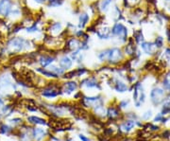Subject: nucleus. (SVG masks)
<instances>
[{
	"instance_id": "f257e3e1",
	"label": "nucleus",
	"mask_w": 170,
	"mask_h": 141,
	"mask_svg": "<svg viewBox=\"0 0 170 141\" xmlns=\"http://www.w3.org/2000/svg\"><path fill=\"white\" fill-rule=\"evenodd\" d=\"M97 57L100 62H108L110 64H117L123 60L124 55L119 47H111L101 50L98 53Z\"/></svg>"
},
{
	"instance_id": "f03ea898",
	"label": "nucleus",
	"mask_w": 170,
	"mask_h": 141,
	"mask_svg": "<svg viewBox=\"0 0 170 141\" xmlns=\"http://www.w3.org/2000/svg\"><path fill=\"white\" fill-rule=\"evenodd\" d=\"M30 43L31 42L24 39L23 37H14L8 43V48L10 52L19 53L25 49H28L30 47Z\"/></svg>"
},
{
	"instance_id": "7ed1b4c3",
	"label": "nucleus",
	"mask_w": 170,
	"mask_h": 141,
	"mask_svg": "<svg viewBox=\"0 0 170 141\" xmlns=\"http://www.w3.org/2000/svg\"><path fill=\"white\" fill-rule=\"evenodd\" d=\"M112 36L115 37L118 41L126 42L128 39V29L122 23H115L111 29Z\"/></svg>"
},
{
	"instance_id": "20e7f679",
	"label": "nucleus",
	"mask_w": 170,
	"mask_h": 141,
	"mask_svg": "<svg viewBox=\"0 0 170 141\" xmlns=\"http://www.w3.org/2000/svg\"><path fill=\"white\" fill-rule=\"evenodd\" d=\"M133 100L137 107H139V106L141 105V103H143V102L145 101V93H144L143 87L140 83H136L134 86Z\"/></svg>"
},
{
	"instance_id": "39448f33",
	"label": "nucleus",
	"mask_w": 170,
	"mask_h": 141,
	"mask_svg": "<svg viewBox=\"0 0 170 141\" xmlns=\"http://www.w3.org/2000/svg\"><path fill=\"white\" fill-rule=\"evenodd\" d=\"M164 90L162 88H154L150 93V98H151V101L154 105H158L160 104L161 102L164 100Z\"/></svg>"
},
{
	"instance_id": "423d86ee",
	"label": "nucleus",
	"mask_w": 170,
	"mask_h": 141,
	"mask_svg": "<svg viewBox=\"0 0 170 141\" xmlns=\"http://www.w3.org/2000/svg\"><path fill=\"white\" fill-rule=\"evenodd\" d=\"M56 58L51 54H45V53H43L41 54L39 57H38V63L40 64V66L42 67H47L50 64H52L55 62Z\"/></svg>"
},
{
	"instance_id": "0eeeda50",
	"label": "nucleus",
	"mask_w": 170,
	"mask_h": 141,
	"mask_svg": "<svg viewBox=\"0 0 170 141\" xmlns=\"http://www.w3.org/2000/svg\"><path fill=\"white\" fill-rule=\"evenodd\" d=\"M60 93V92L58 87H57L56 85H54V84H52V85L50 84V85H48L45 89L43 90V92H42V96L44 97V98H56L57 96H59Z\"/></svg>"
},
{
	"instance_id": "6e6552de",
	"label": "nucleus",
	"mask_w": 170,
	"mask_h": 141,
	"mask_svg": "<svg viewBox=\"0 0 170 141\" xmlns=\"http://www.w3.org/2000/svg\"><path fill=\"white\" fill-rule=\"evenodd\" d=\"M96 34L100 40H109L112 37L111 29L108 27H101V28L96 29Z\"/></svg>"
},
{
	"instance_id": "1a4fd4ad",
	"label": "nucleus",
	"mask_w": 170,
	"mask_h": 141,
	"mask_svg": "<svg viewBox=\"0 0 170 141\" xmlns=\"http://www.w3.org/2000/svg\"><path fill=\"white\" fill-rule=\"evenodd\" d=\"M65 48L69 51H75L77 49H79V47H80V40L77 39V38L71 37L69 38L66 42H65Z\"/></svg>"
},
{
	"instance_id": "9d476101",
	"label": "nucleus",
	"mask_w": 170,
	"mask_h": 141,
	"mask_svg": "<svg viewBox=\"0 0 170 141\" xmlns=\"http://www.w3.org/2000/svg\"><path fill=\"white\" fill-rule=\"evenodd\" d=\"M11 5L10 0H0V15L8 16L11 11Z\"/></svg>"
},
{
	"instance_id": "9b49d317",
	"label": "nucleus",
	"mask_w": 170,
	"mask_h": 141,
	"mask_svg": "<svg viewBox=\"0 0 170 141\" xmlns=\"http://www.w3.org/2000/svg\"><path fill=\"white\" fill-rule=\"evenodd\" d=\"M78 89V83L74 82V81H70V82H64L62 86V93L66 94V95H70L73 92H75L76 90Z\"/></svg>"
},
{
	"instance_id": "f8f14e48",
	"label": "nucleus",
	"mask_w": 170,
	"mask_h": 141,
	"mask_svg": "<svg viewBox=\"0 0 170 141\" xmlns=\"http://www.w3.org/2000/svg\"><path fill=\"white\" fill-rule=\"evenodd\" d=\"M48 31L50 36L52 37H56L58 36L59 34L62 33V25L60 22H53L52 24H50L48 29Z\"/></svg>"
},
{
	"instance_id": "ddd939ff",
	"label": "nucleus",
	"mask_w": 170,
	"mask_h": 141,
	"mask_svg": "<svg viewBox=\"0 0 170 141\" xmlns=\"http://www.w3.org/2000/svg\"><path fill=\"white\" fill-rule=\"evenodd\" d=\"M59 66L60 68H62L63 70L70 69L73 66V60L71 59V57L67 55H63L59 59Z\"/></svg>"
},
{
	"instance_id": "4468645a",
	"label": "nucleus",
	"mask_w": 170,
	"mask_h": 141,
	"mask_svg": "<svg viewBox=\"0 0 170 141\" xmlns=\"http://www.w3.org/2000/svg\"><path fill=\"white\" fill-rule=\"evenodd\" d=\"M80 86H86L87 88H97L100 89L99 83H98L96 78L94 77H88L86 78L84 81H82L80 83Z\"/></svg>"
},
{
	"instance_id": "2eb2a0df",
	"label": "nucleus",
	"mask_w": 170,
	"mask_h": 141,
	"mask_svg": "<svg viewBox=\"0 0 170 141\" xmlns=\"http://www.w3.org/2000/svg\"><path fill=\"white\" fill-rule=\"evenodd\" d=\"M113 89L117 92L123 93L128 90V85L118 79H113Z\"/></svg>"
},
{
	"instance_id": "dca6fc26",
	"label": "nucleus",
	"mask_w": 170,
	"mask_h": 141,
	"mask_svg": "<svg viewBox=\"0 0 170 141\" xmlns=\"http://www.w3.org/2000/svg\"><path fill=\"white\" fill-rule=\"evenodd\" d=\"M90 20V15L87 13H80L78 16V28L83 29L84 27L89 23Z\"/></svg>"
},
{
	"instance_id": "f3484780",
	"label": "nucleus",
	"mask_w": 170,
	"mask_h": 141,
	"mask_svg": "<svg viewBox=\"0 0 170 141\" xmlns=\"http://www.w3.org/2000/svg\"><path fill=\"white\" fill-rule=\"evenodd\" d=\"M45 135H46V133L41 128H35V129H33V131H32V135L34 136V138L36 139V141L43 140Z\"/></svg>"
},
{
	"instance_id": "a211bd4d",
	"label": "nucleus",
	"mask_w": 170,
	"mask_h": 141,
	"mask_svg": "<svg viewBox=\"0 0 170 141\" xmlns=\"http://www.w3.org/2000/svg\"><path fill=\"white\" fill-rule=\"evenodd\" d=\"M141 47L146 54H151L154 51V45L148 43V42H143V43H141Z\"/></svg>"
},
{
	"instance_id": "6ab92c4d",
	"label": "nucleus",
	"mask_w": 170,
	"mask_h": 141,
	"mask_svg": "<svg viewBox=\"0 0 170 141\" xmlns=\"http://www.w3.org/2000/svg\"><path fill=\"white\" fill-rule=\"evenodd\" d=\"M37 71L38 72H40V73L42 74V75H44V76H45V77H48V78H53V79H56V78H58V76H57L56 74H54L53 72H51L50 70L48 69V68H46V69H43V68H41V67H39V68H37Z\"/></svg>"
},
{
	"instance_id": "aec40b11",
	"label": "nucleus",
	"mask_w": 170,
	"mask_h": 141,
	"mask_svg": "<svg viewBox=\"0 0 170 141\" xmlns=\"http://www.w3.org/2000/svg\"><path fill=\"white\" fill-rule=\"evenodd\" d=\"M113 0H101L100 5H99V10L102 11V13H106L108 10L111 4L112 3Z\"/></svg>"
},
{
	"instance_id": "412c9836",
	"label": "nucleus",
	"mask_w": 170,
	"mask_h": 141,
	"mask_svg": "<svg viewBox=\"0 0 170 141\" xmlns=\"http://www.w3.org/2000/svg\"><path fill=\"white\" fill-rule=\"evenodd\" d=\"M119 115H120V113H119V111L116 108H114V107H110L108 109L107 116L109 117V119H116V117H118Z\"/></svg>"
},
{
	"instance_id": "4be33fe9",
	"label": "nucleus",
	"mask_w": 170,
	"mask_h": 141,
	"mask_svg": "<svg viewBox=\"0 0 170 141\" xmlns=\"http://www.w3.org/2000/svg\"><path fill=\"white\" fill-rule=\"evenodd\" d=\"M48 69L50 70L51 72H53L54 74H56L57 76L60 75H62L64 74V70L62 69V68H60V66H53V64H50V66H48Z\"/></svg>"
},
{
	"instance_id": "5701e85b",
	"label": "nucleus",
	"mask_w": 170,
	"mask_h": 141,
	"mask_svg": "<svg viewBox=\"0 0 170 141\" xmlns=\"http://www.w3.org/2000/svg\"><path fill=\"white\" fill-rule=\"evenodd\" d=\"M134 127V121L133 120H128L125 123L121 125V129L125 132H128L130 131L132 128Z\"/></svg>"
},
{
	"instance_id": "b1692460",
	"label": "nucleus",
	"mask_w": 170,
	"mask_h": 141,
	"mask_svg": "<svg viewBox=\"0 0 170 141\" xmlns=\"http://www.w3.org/2000/svg\"><path fill=\"white\" fill-rule=\"evenodd\" d=\"M28 120L29 121V122L34 123V124H41V125H45V124H46V122H45L44 119H40V117H28Z\"/></svg>"
},
{
	"instance_id": "393cba45",
	"label": "nucleus",
	"mask_w": 170,
	"mask_h": 141,
	"mask_svg": "<svg viewBox=\"0 0 170 141\" xmlns=\"http://www.w3.org/2000/svg\"><path fill=\"white\" fill-rule=\"evenodd\" d=\"M125 51H126V54L128 55H132L135 52V47H134V45L132 44V41L128 42V44L126 45V47H125Z\"/></svg>"
},
{
	"instance_id": "a878e982",
	"label": "nucleus",
	"mask_w": 170,
	"mask_h": 141,
	"mask_svg": "<svg viewBox=\"0 0 170 141\" xmlns=\"http://www.w3.org/2000/svg\"><path fill=\"white\" fill-rule=\"evenodd\" d=\"M162 85H164V88L166 91H169L170 92V72H168L165 75L164 81H162Z\"/></svg>"
},
{
	"instance_id": "bb28decb",
	"label": "nucleus",
	"mask_w": 170,
	"mask_h": 141,
	"mask_svg": "<svg viewBox=\"0 0 170 141\" xmlns=\"http://www.w3.org/2000/svg\"><path fill=\"white\" fill-rule=\"evenodd\" d=\"M63 0H48V5L50 7H59L62 5Z\"/></svg>"
},
{
	"instance_id": "cd10ccee",
	"label": "nucleus",
	"mask_w": 170,
	"mask_h": 141,
	"mask_svg": "<svg viewBox=\"0 0 170 141\" xmlns=\"http://www.w3.org/2000/svg\"><path fill=\"white\" fill-rule=\"evenodd\" d=\"M139 2V0H124L125 7H133Z\"/></svg>"
},
{
	"instance_id": "c85d7f7f",
	"label": "nucleus",
	"mask_w": 170,
	"mask_h": 141,
	"mask_svg": "<svg viewBox=\"0 0 170 141\" xmlns=\"http://www.w3.org/2000/svg\"><path fill=\"white\" fill-rule=\"evenodd\" d=\"M170 112V100L166 101L164 104V107H162V114H167Z\"/></svg>"
},
{
	"instance_id": "c756f323",
	"label": "nucleus",
	"mask_w": 170,
	"mask_h": 141,
	"mask_svg": "<svg viewBox=\"0 0 170 141\" xmlns=\"http://www.w3.org/2000/svg\"><path fill=\"white\" fill-rule=\"evenodd\" d=\"M135 40L137 43H142L143 42V34L141 31H138V32H136L135 33Z\"/></svg>"
},
{
	"instance_id": "7c9ffc66",
	"label": "nucleus",
	"mask_w": 170,
	"mask_h": 141,
	"mask_svg": "<svg viewBox=\"0 0 170 141\" xmlns=\"http://www.w3.org/2000/svg\"><path fill=\"white\" fill-rule=\"evenodd\" d=\"M155 47H161L162 45V37H158L156 39V42H155Z\"/></svg>"
},
{
	"instance_id": "2f4dec72",
	"label": "nucleus",
	"mask_w": 170,
	"mask_h": 141,
	"mask_svg": "<svg viewBox=\"0 0 170 141\" xmlns=\"http://www.w3.org/2000/svg\"><path fill=\"white\" fill-rule=\"evenodd\" d=\"M150 117H151V111H147V112L145 113V115L143 116V119H148Z\"/></svg>"
},
{
	"instance_id": "473e14b6",
	"label": "nucleus",
	"mask_w": 170,
	"mask_h": 141,
	"mask_svg": "<svg viewBox=\"0 0 170 141\" xmlns=\"http://www.w3.org/2000/svg\"><path fill=\"white\" fill-rule=\"evenodd\" d=\"M1 128H2V130H1V132H2V133H8V132H10V127L5 126V125H3V126H2Z\"/></svg>"
},
{
	"instance_id": "72a5a7b5",
	"label": "nucleus",
	"mask_w": 170,
	"mask_h": 141,
	"mask_svg": "<svg viewBox=\"0 0 170 141\" xmlns=\"http://www.w3.org/2000/svg\"><path fill=\"white\" fill-rule=\"evenodd\" d=\"M79 138H80L81 141H91L88 138H86V136L83 135H79Z\"/></svg>"
},
{
	"instance_id": "f704fd0d",
	"label": "nucleus",
	"mask_w": 170,
	"mask_h": 141,
	"mask_svg": "<svg viewBox=\"0 0 170 141\" xmlns=\"http://www.w3.org/2000/svg\"><path fill=\"white\" fill-rule=\"evenodd\" d=\"M128 104V101H122V102H121V103H120V106H121V107H126V106Z\"/></svg>"
},
{
	"instance_id": "c9c22d12",
	"label": "nucleus",
	"mask_w": 170,
	"mask_h": 141,
	"mask_svg": "<svg viewBox=\"0 0 170 141\" xmlns=\"http://www.w3.org/2000/svg\"><path fill=\"white\" fill-rule=\"evenodd\" d=\"M164 55L167 57L168 59H170V48H167L165 50V53H164Z\"/></svg>"
},
{
	"instance_id": "e433bc0d",
	"label": "nucleus",
	"mask_w": 170,
	"mask_h": 141,
	"mask_svg": "<svg viewBox=\"0 0 170 141\" xmlns=\"http://www.w3.org/2000/svg\"><path fill=\"white\" fill-rule=\"evenodd\" d=\"M162 120V115H159L158 117H155V121H158V120Z\"/></svg>"
},
{
	"instance_id": "4c0bfd02",
	"label": "nucleus",
	"mask_w": 170,
	"mask_h": 141,
	"mask_svg": "<svg viewBox=\"0 0 170 141\" xmlns=\"http://www.w3.org/2000/svg\"><path fill=\"white\" fill-rule=\"evenodd\" d=\"M3 104H4V101H3L2 98H0V107H1V106H3Z\"/></svg>"
}]
</instances>
